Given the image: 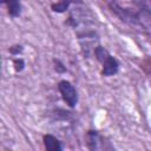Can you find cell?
Returning a JSON list of instances; mask_svg holds the SVG:
<instances>
[{
    "mask_svg": "<svg viewBox=\"0 0 151 151\" xmlns=\"http://www.w3.org/2000/svg\"><path fill=\"white\" fill-rule=\"evenodd\" d=\"M107 5L113 14H116L122 21L129 24L130 26L142 28V29L151 28V4L150 2L110 1Z\"/></svg>",
    "mask_w": 151,
    "mask_h": 151,
    "instance_id": "1",
    "label": "cell"
},
{
    "mask_svg": "<svg viewBox=\"0 0 151 151\" xmlns=\"http://www.w3.org/2000/svg\"><path fill=\"white\" fill-rule=\"evenodd\" d=\"M93 54L96 59L101 64V76L103 77H113L119 72V61L101 45H98Z\"/></svg>",
    "mask_w": 151,
    "mask_h": 151,
    "instance_id": "2",
    "label": "cell"
},
{
    "mask_svg": "<svg viewBox=\"0 0 151 151\" xmlns=\"http://www.w3.org/2000/svg\"><path fill=\"white\" fill-rule=\"evenodd\" d=\"M58 90L60 92V96L63 98V100L66 103V105L71 109L76 107L77 104H78V100H79V97H78V92L74 87V85L68 81V80H60L58 83Z\"/></svg>",
    "mask_w": 151,
    "mask_h": 151,
    "instance_id": "3",
    "label": "cell"
},
{
    "mask_svg": "<svg viewBox=\"0 0 151 151\" xmlns=\"http://www.w3.org/2000/svg\"><path fill=\"white\" fill-rule=\"evenodd\" d=\"M42 143L45 151H64L63 143L51 133H46L42 136Z\"/></svg>",
    "mask_w": 151,
    "mask_h": 151,
    "instance_id": "4",
    "label": "cell"
},
{
    "mask_svg": "<svg viewBox=\"0 0 151 151\" xmlns=\"http://www.w3.org/2000/svg\"><path fill=\"white\" fill-rule=\"evenodd\" d=\"M86 143L90 151H99L101 145V137L96 130H88L86 133Z\"/></svg>",
    "mask_w": 151,
    "mask_h": 151,
    "instance_id": "5",
    "label": "cell"
},
{
    "mask_svg": "<svg viewBox=\"0 0 151 151\" xmlns=\"http://www.w3.org/2000/svg\"><path fill=\"white\" fill-rule=\"evenodd\" d=\"M6 6H7L8 14L12 18L20 17L21 11H22V5H21L20 1H9V2H6Z\"/></svg>",
    "mask_w": 151,
    "mask_h": 151,
    "instance_id": "6",
    "label": "cell"
},
{
    "mask_svg": "<svg viewBox=\"0 0 151 151\" xmlns=\"http://www.w3.org/2000/svg\"><path fill=\"white\" fill-rule=\"evenodd\" d=\"M71 5H73V2L71 1H58L51 4V9L54 13H65L66 11H68Z\"/></svg>",
    "mask_w": 151,
    "mask_h": 151,
    "instance_id": "7",
    "label": "cell"
},
{
    "mask_svg": "<svg viewBox=\"0 0 151 151\" xmlns=\"http://www.w3.org/2000/svg\"><path fill=\"white\" fill-rule=\"evenodd\" d=\"M53 67H54V71H55L57 73H60V74H63V73H65V72L67 71V68H66V66L64 65V63H63L61 60L57 59V58L53 59Z\"/></svg>",
    "mask_w": 151,
    "mask_h": 151,
    "instance_id": "8",
    "label": "cell"
},
{
    "mask_svg": "<svg viewBox=\"0 0 151 151\" xmlns=\"http://www.w3.org/2000/svg\"><path fill=\"white\" fill-rule=\"evenodd\" d=\"M13 64H14V70H15L17 73L24 71V68H25V60L22 58H15L13 60Z\"/></svg>",
    "mask_w": 151,
    "mask_h": 151,
    "instance_id": "9",
    "label": "cell"
},
{
    "mask_svg": "<svg viewBox=\"0 0 151 151\" xmlns=\"http://www.w3.org/2000/svg\"><path fill=\"white\" fill-rule=\"evenodd\" d=\"M8 51H9V53H11L12 55H19V54L22 53L24 47H22V45L17 44V45H12V46L8 48Z\"/></svg>",
    "mask_w": 151,
    "mask_h": 151,
    "instance_id": "10",
    "label": "cell"
}]
</instances>
